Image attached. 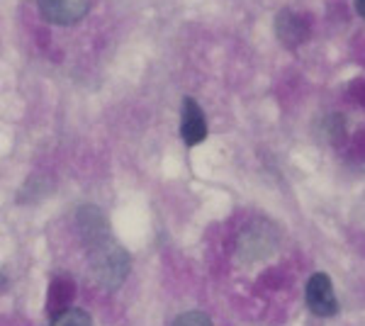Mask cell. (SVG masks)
Segmentation results:
<instances>
[{
  "mask_svg": "<svg viewBox=\"0 0 365 326\" xmlns=\"http://www.w3.org/2000/svg\"><path fill=\"white\" fill-rule=\"evenodd\" d=\"M73 282L68 280V277H56L54 282H51V290H49V310L51 312H61V310H68V302L73 300Z\"/></svg>",
  "mask_w": 365,
  "mask_h": 326,
  "instance_id": "obj_7",
  "label": "cell"
},
{
  "mask_svg": "<svg viewBox=\"0 0 365 326\" xmlns=\"http://www.w3.org/2000/svg\"><path fill=\"white\" fill-rule=\"evenodd\" d=\"M356 10H358V15L365 20V0H356Z\"/></svg>",
  "mask_w": 365,
  "mask_h": 326,
  "instance_id": "obj_10",
  "label": "cell"
},
{
  "mask_svg": "<svg viewBox=\"0 0 365 326\" xmlns=\"http://www.w3.org/2000/svg\"><path fill=\"white\" fill-rule=\"evenodd\" d=\"M304 300L314 317H334L339 312V300L334 292V282L327 272H314L307 280V290H304Z\"/></svg>",
  "mask_w": 365,
  "mask_h": 326,
  "instance_id": "obj_2",
  "label": "cell"
},
{
  "mask_svg": "<svg viewBox=\"0 0 365 326\" xmlns=\"http://www.w3.org/2000/svg\"><path fill=\"white\" fill-rule=\"evenodd\" d=\"M76 224H78V234L83 239V244H91V241H98L103 236L110 234V224L105 212H100L96 205H83L78 212H76Z\"/></svg>",
  "mask_w": 365,
  "mask_h": 326,
  "instance_id": "obj_6",
  "label": "cell"
},
{
  "mask_svg": "<svg viewBox=\"0 0 365 326\" xmlns=\"http://www.w3.org/2000/svg\"><path fill=\"white\" fill-rule=\"evenodd\" d=\"M180 136L187 146H197L207 139V117H205L202 108L197 100L185 98L180 110Z\"/></svg>",
  "mask_w": 365,
  "mask_h": 326,
  "instance_id": "obj_5",
  "label": "cell"
},
{
  "mask_svg": "<svg viewBox=\"0 0 365 326\" xmlns=\"http://www.w3.org/2000/svg\"><path fill=\"white\" fill-rule=\"evenodd\" d=\"M275 34L287 49H297L309 39V22L304 15L292 13V10H280L275 15Z\"/></svg>",
  "mask_w": 365,
  "mask_h": 326,
  "instance_id": "obj_4",
  "label": "cell"
},
{
  "mask_svg": "<svg viewBox=\"0 0 365 326\" xmlns=\"http://www.w3.org/2000/svg\"><path fill=\"white\" fill-rule=\"evenodd\" d=\"M51 326H93V319H91V314H88L86 310L68 307V310H61V312L54 314Z\"/></svg>",
  "mask_w": 365,
  "mask_h": 326,
  "instance_id": "obj_8",
  "label": "cell"
},
{
  "mask_svg": "<svg viewBox=\"0 0 365 326\" xmlns=\"http://www.w3.org/2000/svg\"><path fill=\"white\" fill-rule=\"evenodd\" d=\"M88 246V265L96 277L100 287L115 292L117 287H122V282L127 280L129 268H132V260L129 253L122 248L113 236H103L98 241H91Z\"/></svg>",
  "mask_w": 365,
  "mask_h": 326,
  "instance_id": "obj_1",
  "label": "cell"
},
{
  "mask_svg": "<svg viewBox=\"0 0 365 326\" xmlns=\"http://www.w3.org/2000/svg\"><path fill=\"white\" fill-rule=\"evenodd\" d=\"M173 326H212V319H210V314L192 310V312L180 314V317L173 322Z\"/></svg>",
  "mask_w": 365,
  "mask_h": 326,
  "instance_id": "obj_9",
  "label": "cell"
},
{
  "mask_svg": "<svg viewBox=\"0 0 365 326\" xmlns=\"http://www.w3.org/2000/svg\"><path fill=\"white\" fill-rule=\"evenodd\" d=\"M39 13L51 25H76L91 10V0H37Z\"/></svg>",
  "mask_w": 365,
  "mask_h": 326,
  "instance_id": "obj_3",
  "label": "cell"
}]
</instances>
